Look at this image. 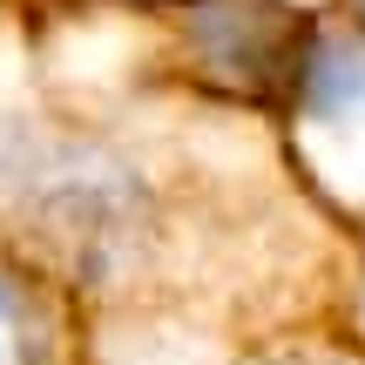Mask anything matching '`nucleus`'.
Segmentation results:
<instances>
[{
	"mask_svg": "<svg viewBox=\"0 0 365 365\" xmlns=\"http://www.w3.org/2000/svg\"><path fill=\"white\" fill-rule=\"evenodd\" d=\"M0 244L61 277L108 345L230 359L325 325L352 230L264 108L34 61L0 88Z\"/></svg>",
	"mask_w": 365,
	"mask_h": 365,
	"instance_id": "obj_1",
	"label": "nucleus"
},
{
	"mask_svg": "<svg viewBox=\"0 0 365 365\" xmlns=\"http://www.w3.org/2000/svg\"><path fill=\"white\" fill-rule=\"evenodd\" d=\"M95 14L135 34V48L108 75L217 95V102L264 108V115L291 108L318 27V7L304 0H135V7Z\"/></svg>",
	"mask_w": 365,
	"mask_h": 365,
	"instance_id": "obj_2",
	"label": "nucleus"
},
{
	"mask_svg": "<svg viewBox=\"0 0 365 365\" xmlns=\"http://www.w3.org/2000/svg\"><path fill=\"white\" fill-rule=\"evenodd\" d=\"M277 122L291 135V156H298L304 182L345 223L365 217V27L345 21L331 0L318 7L298 95Z\"/></svg>",
	"mask_w": 365,
	"mask_h": 365,
	"instance_id": "obj_3",
	"label": "nucleus"
},
{
	"mask_svg": "<svg viewBox=\"0 0 365 365\" xmlns=\"http://www.w3.org/2000/svg\"><path fill=\"white\" fill-rule=\"evenodd\" d=\"M0 365H102L88 304L7 244H0Z\"/></svg>",
	"mask_w": 365,
	"mask_h": 365,
	"instance_id": "obj_4",
	"label": "nucleus"
},
{
	"mask_svg": "<svg viewBox=\"0 0 365 365\" xmlns=\"http://www.w3.org/2000/svg\"><path fill=\"white\" fill-rule=\"evenodd\" d=\"M217 365H365V352L352 339H339L331 325H304V331H277L264 345H244Z\"/></svg>",
	"mask_w": 365,
	"mask_h": 365,
	"instance_id": "obj_5",
	"label": "nucleus"
},
{
	"mask_svg": "<svg viewBox=\"0 0 365 365\" xmlns=\"http://www.w3.org/2000/svg\"><path fill=\"white\" fill-rule=\"evenodd\" d=\"M345 230H352V250H345V277H339V298H331L325 325L365 352V217H352Z\"/></svg>",
	"mask_w": 365,
	"mask_h": 365,
	"instance_id": "obj_6",
	"label": "nucleus"
},
{
	"mask_svg": "<svg viewBox=\"0 0 365 365\" xmlns=\"http://www.w3.org/2000/svg\"><path fill=\"white\" fill-rule=\"evenodd\" d=\"M81 7H135V0H54V21L61 14H81Z\"/></svg>",
	"mask_w": 365,
	"mask_h": 365,
	"instance_id": "obj_7",
	"label": "nucleus"
},
{
	"mask_svg": "<svg viewBox=\"0 0 365 365\" xmlns=\"http://www.w3.org/2000/svg\"><path fill=\"white\" fill-rule=\"evenodd\" d=\"M331 7H339L345 21H359V27H365V0H331Z\"/></svg>",
	"mask_w": 365,
	"mask_h": 365,
	"instance_id": "obj_8",
	"label": "nucleus"
},
{
	"mask_svg": "<svg viewBox=\"0 0 365 365\" xmlns=\"http://www.w3.org/2000/svg\"><path fill=\"white\" fill-rule=\"evenodd\" d=\"M0 21H14V14H7V0H0Z\"/></svg>",
	"mask_w": 365,
	"mask_h": 365,
	"instance_id": "obj_9",
	"label": "nucleus"
}]
</instances>
